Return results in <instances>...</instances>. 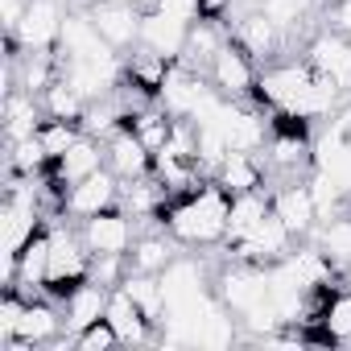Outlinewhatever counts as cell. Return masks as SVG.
<instances>
[{
    "mask_svg": "<svg viewBox=\"0 0 351 351\" xmlns=\"http://www.w3.org/2000/svg\"><path fill=\"white\" fill-rule=\"evenodd\" d=\"M339 83H330L326 75H318L314 66H273L265 79H261V95L273 104V108H281V112H289V116H298V120H318V116H326L330 108H335V99H339Z\"/></svg>",
    "mask_w": 351,
    "mask_h": 351,
    "instance_id": "obj_1",
    "label": "cell"
},
{
    "mask_svg": "<svg viewBox=\"0 0 351 351\" xmlns=\"http://www.w3.org/2000/svg\"><path fill=\"white\" fill-rule=\"evenodd\" d=\"M228 211H232V195L223 186H203L199 195H191L186 203L169 211V236L182 244L228 240Z\"/></svg>",
    "mask_w": 351,
    "mask_h": 351,
    "instance_id": "obj_2",
    "label": "cell"
},
{
    "mask_svg": "<svg viewBox=\"0 0 351 351\" xmlns=\"http://www.w3.org/2000/svg\"><path fill=\"white\" fill-rule=\"evenodd\" d=\"M157 95H161V108H165L173 120H195V116L219 95V87H215V83H203V75H195V71L173 66V71H165Z\"/></svg>",
    "mask_w": 351,
    "mask_h": 351,
    "instance_id": "obj_3",
    "label": "cell"
},
{
    "mask_svg": "<svg viewBox=\"0 0 351 351\" xmlns=\"http://www.w3.org/2000/svg\"><path fill=\"white\" fill-rule=\"evenodd\" d=\"M219 302L228 310H236L240 318H248L252 310L269 306L273 302V289H269V265H236L219 277Z\"/></svg>",
    "mask_w": 351,
    "mask_h": 351,
    "instance_id": "obj_4",
    "label": "cell"
},
{
    "mask_svg": "<svg viewBox=\"0 0 351 351\" xmlns=\"http://www.w3.org/2000/svg\"><path fill=\"white\" fill-rule=\"evenodd\" d=\"M58 54L66 62H112V46L108 38L95 29L91 13H66L62 34H58Z\"/></svg>",
    "mask_w": 351,
    "mask_h": 351,
    "instance_id": "obj_5",
    "label": "cell"
},
{
    "mask_svg": "<svg viewBox=\"0 0 351 351\" xmlns=\"http://www.w3.org/2000/svg\"><path fill=\"white\" fill-rule=\"evenodd\" d=\"M87 256H91V248L83 244V236H71L66 228L50 232V269H46V285H54V289L79 285V281L87 277Z\"/></svg>",
    "mask_w": 351,
    "mask_h": 351,
    "instance_id": "obj_6",
    "label": "cell"
},
{
    "mask_svg": "<svg viewBox=\"0 0 351 351\" xmlns=\"http://www.w3.org/2000/svg\"><path fill=\"white\" fill-rule=\"evenodd\" d=\"M87 13H91L95 29L108 38L112 50H124V46L141 42V21H145V13H136V0H95Z\"/></svg>",
    "mask_w": 351,
    "mask_h": 351,
    "instance_id": "obj_7",
    "label": "cell"
},
{
    "mask_svg": "<svg viewBox=\"0 0 351 351\" xmlns=\"http://www.w3.org/2000/svg\"><path fill=\"white\" fill-rule=\"evenodd\" d=\"M289 228L269 211L244 240H236V261L244 265H277L281 256H289Z\"/></svg>",
    "mask_w": 351,
    "mask_h": 351,
    "instance_id": "obj_8",
    "label": "cell"
},
{
    "mask_svg": "<svg viewBox=\"0 0 351 351\" xmlns=\"http://www.w3.org/2000/svg\"><path fill=\"white\" fill-rule=\"evenodd\" d=\"M62 21H66V13L58 0H29V9H25L13 38L21 50H50L62 34Z\"/></svg>",
    "mask_w": 351,
    "mask_h": 351,
    "instance_id": "obj_9",
    "label": "cell"
},
{
    "mask_svg": "<svg viewBox=\"0 0 351 351\" xmlns=\"http://www.w3.org/2000/svg\"><path fill=\"white\" fill-rule=\"evenodd\" d=\"M83 244L91 256H128L132 248V223L120 211H99L83 223Z\"/></svg>",
    "mask_w": 351,
    "mask_h": 351,
    "instance_id": "obj_10",
    "label": "cell"
},
{
    "mask_svg": "<svg viewBox=\"0 0 351 351\" xmlns=\"http://www.w3.org/2000/svg\"><path fill=\"white\" fill-rule=\"evenodd\" d=\"M116 199H120V182H116V173L95 169L91 178H83V182H75V186L66 191L62 207H66L71 215H79V219H91V215H99V211H112V203H116Z\"/></svg>",
    "mask_w": 351,
    "mask_h": 351,
    "instance_id": "obj_11",
    "label": "cell"
},
{
    "mask_svg": "<svg viewBox=\"0 0 351 351\" xmlns=\"http://www.w3.org/2000/svg\"><path fill=\"white\" fill-rule=\"evenodd\" d=\"M186 42H191V25L186 21L169 17V13H157V9L145 13V21H141V46L145 50H153L165 62H173V58L186 54Z\"/></svg>",
    "mask_w": 351,
    "mask_h": 351,
    "instance_id": "obj_12",
    "label": "cell"
},
{
    "mask_svg": "<svg viewBox=\"0 0 351 351\" xmlns=\"http://www.w3.org/2000/svg\"><path fill=\"white\" fill-rule=\"evenodd\" d=\"M273 215L289 228V236H310L318 228V207L310 199V186L306 182H285L277 195H273Z\"/></svg>",
    "mask_w": 351,
    "mask_h": 351,
    "instance_id": "obj_13",
    "label": "cell"
},
{
    "mask_svg": "<svg viewBox=\"0 0 351 351\" xmlns=\"http://www.w3.org/2000/svg\"><path fill=\"white\" fill-rule=\"evenodd\" d=\"M310 66L339 87H351V38L347 34H318L310 42Z\"/></svg>",
    "mask_w": 351,
    "mask_h": 351,
    "instance_id": "obj_14",
    "label": "cell"
},
{
    "mask_svg": "<svg viewBox=\"0 0 351 351\" xmlns=\"http://www.w3.org/2000/svg\"><path fill=\"white\" fill-rule=\"evenodd\" d=\"M58 330H62V318L46 302H25V314L17 322V335L5 347L9 351H34L42 343H58Z\"/></svg>",
    "mask_w": 351,
    "mask_h": 351,
    "instance_id": "obj_15",
    "label": "cell"
},
{
    "mask_svg": "<svg viewBox=\"0 0 351 351\" xmlns=\"http://www.w3.org/2000/svg\"><path fill=\"white\" fill-rule=\"evenodd\" d=\"M38 236V207L29 195H13L5 207V219H0V244H5V256H17L29 240Z\"/></svg>",
    "mask_w": 351,
    "mask_h": 351,
    "instance_id": "obj_16",
    "label": "cell"
},
{
    "mask_svg": "<svg viewBox=\"0 0 351 351\" xmlns=\"http://www.w3.org/2000/svg\"><path fill=\"white\" fill-rule=\"evenodd\" d=\"M108 298H112V289L99 285L95 277L71 285V289H66V326L79 335V330H87L91 322H99V318L108 314Z\"/></svg>",
    "mask_w": 351,
    "mask_h": 351,
    "instance_id": "obj_17",
    "label": "cell"
},
{
    "mask_svg": "<svg viewBox=\"0 0 351 351\" xmlns=\"http://www.w3.org/2000/svg\"><path fill=\"white\" fill-rule=\"evenodd\" d=\"M211 83L228 95V99H240L252 91V62L248 54H240L236 46H223L215 58H211Z\"/></svg>",
    "mask_w": 351,
    "mask_h": 351,
    "instance_id": "obj_18",
    "label": "cell"
},
{
    "mask_svg": "<svg viewBox=\"0 0 351 351\" xmlns=\"http://www.w3.org/2000/svg\"><path fill=\"white\" fill-rule=\"evenodd\" d=\"M310 153H314V165L326 169L330 178L343 186V195H351V141L330 124V128L318 136V145H314Z\"/></svg>",
    "mask_w": 351,
    "mask_h": 351,
    "instance_id": "obj_19",
    "label": "cell"
},
{
    "mask_svg": "<svg viewBox=\"0 0 351 351\" xmlns=\"http://www.w3.org/2000/svg\"><path fill=\"white\" fill-rule=\"evenodd\" d=\"M108 165H112V173L116 178H145V169H149V149H145V141L132 132V128H120V132H112V141H108Z\"/></svg>",
    "mask_w": 351,
    "mask_h": 351,
    "instance_id": "obj_20",
    "label": "cell"
},
{
    "mask_svg": "<svg viewBox=\"0 0 351 351\" xmlns=\"http://www.w3.org/2000/svg\"><path fill=\"white\" fill-rule=\"evenodd\" d=\"M112 326H116V335H120V343H145L149 339V318H145V310L128 298V289L124 285H116L112 289V298H108V314H104Z\"/></svg>",
    "mask_w": 351,
    "mask_h": 351,
    "instance_id": "obj_21",
    "label": "cell"
},
{
    "mask_svg": "<svg viewBox=\"0 0 351 351\" xmlns=\"http://www.w3.org/2000/svg\"><path fill=\"white\" fill-rule=\"evenodd\" d=\"M58 182H66V186H75V182H83V178H91V173L104 165V149L91 141V132H83L58 161Z\"/></svg>",
    "mask_w": 351,
    "mask_h": 351,
    "instance_id": "obj_22",
    "label": "cell"
},
{
    "mask_svg": "<svg viewBox=\"0 0 351 351\" xmlns=\"http://www.w3.org/2000/svg\"><path fill=\"white\" fill-rule=\"evenodd\" d=\"M215 173H219V186L228 195H244V191H256L261 186V161L252 153H244V149H232Z\"/></svg>",
    "mask_w": 351,
    "mask_h": 351,
    "instance_id": "obj_23",
    "label": "cell"
},
{
    "mask_svg": "<svg viewBox=\"0 0 351 351\" xmlns=\"http://www.w3.org/2000/svg\"><path fill=\"white\" fill-rule=\"evenodd\" d=\"M236 34H240V46H244L248 54H256V58H269V54L281 46V25H277V21H269L261 9H256V13H248V17L240 21V29H236Z\"/></svg>",
    "mask_w": 351,
    "mask_h": 351,
    "instance_id": "obj_24",
    "label": "cell"
},
{
    "mask_svg": "<svg viewBox=\"0 0 351 351\" xmlns=\"http://www.w3.org/2000/svg\"><path fill=\"white\" fill-rule=\"evenodd\" d=\"M46 269H50V236H34L17 252V285L13 289H38V285H46Z\"/></svg>",
    "mask_w": 351,
    "mask_h": 351,
    "instance_id": "obj_25",
    "label": "cell"
},
{
    "mask_svg": "<svg viewBox=\"0 0 351 351\" xmlns=\"http://www.w3.org/2000/svg\"><path fill=\"white\" fill-rule=\"evenodd\" d=\"M273 207L256 195V191H244V195H232V211H228V240L236 244V240H244L265 215H269Z\"/></svg>",
    "mask_w": 351,
    "mask_h": 351,
    "instance_id": "obj_26",
    "label": "cell"
},
{
    "mask_svg": "<svg viewBox=\"0 0 351 351\" xmlns=\"http://www.w3.org/2000/svg\"><path fill=\"white\" fill-rule=\"evenodd\" d=\"M318 248L335 269H351V215H330L318 228Z\"/></svg>",
    "mask_w": 351,
    "mask_h": 351,
    "instance_id": "obj_27",
    "label": "cell"
},
{
    "mask_svg": "<svg viewBox=\"0 0 351 351\" xmlns=\"http://www.w3.org/2000/svg\"><path fill=\"white\" fill-rule=\"evenodd\" d=\"M9 124H5V132H9V145H17V141H25V136H38V104H34V91H13L9 95Z\"/></svg>",
    "mask_w": 351,
    "mask_h": 351,
    "instance_id": "obj_28",
    "label": "cell"
},
{
    "mask_svg": "<svg viewBox=\"0 0 351 351\" xmlns=\"http://www.w3.org/2000/svg\"><path fill=\"white\" fill-rule=\"evenodd\" d=\"M169 261H173L169 240H165V236H145V240H132V252H128V273H161Z\"/></svg>",
    "mask_w": 351,
    "mask_h": 351,
    "instance_id": "obj_29",
    "label": "cell"
},
{
    "mask_svg": "<svg viewBox=\"0 0 351 351\" xmlns=\"http://www.w3.org/2000/svg\"><path fill=\"white\" fill-rule=\"evenodd\" d=\"M42 104H46V112H50V120H79L83 112H87V99L75 91V87H66L62 79H54L46 91H42Z\"/></svg>",
    "mask_w": 351,
    "mask_h": 351,
    "instance_id": "obj_30",
    "label": "cell"
},
{
    "mask_svg": "<svg viewBox=\"0 0 351 351\" xmlns=\"http://www.w3.org/2000/svg\"><path fill=\"white\" fill-rule=\"evenodd\" d=\"M306 186H310V199H314V207H318V219H330V215L339 211V203H343V186L330 178L326 169H314V178H310Z\"/></svg>",
    "mask_w": 351,
    "mask_h": 351,
    "instance_id": "obj_31",
    "label": "cell"
},
{
    "mask_svg": "<svg viewBox=\"0 0 351 351\" xmlns=\"http://www.w3.org/2000/svg\"><path fill=\"white\" fill-rule=\"evenodd\" d=\"M219 50H223V38H219V29H215L211 21H203V17H199V21L191 25V42H186V58H191V62H195V58H199V62H203V58L211 62V58H215Z\"/></svg>",
    "mask_w": 351,
    "mask_h": 351,
    "instance_id": "obj_32",
    "label": "cell"
},
{
    "mask_svg": "<svg viewBox=\"0 0 351 351\" xmlns=\"http://www.w3.org/2000/svg\"><path fill=\"white\" fill-rule=\"evenodd\" d=\"M169 128H173V120H165V116H157V112H141V116H132V132L145 141L149 153H161V149H165Z\"/></svg>",
    "mask_w": 351,
    "mask_h": 351,
    "instance_id": "obj_33",
    "label": "cell"
},
{
    "mask_svg": "<svg viewBox=\"0 0 351 351\" xmlns=\"http://www.w3.org/2000/svg\"><path fill=\"white\" fill-rule=\"evenodd\" d=\"M38 136H42V145H46V153H50V161H58L83 132L71 124V120H50V124H42L38 128Z\"/></svg>",
    "mask_w": 351,
    "mask_h": 351,
    "instance_id": "obj_34",
    "label": "cell"
},
{
    "mask_svg": "<svg viewBox=\"0 0 351 351\" xmlns=\"http://www.w3.org/2000/svg\"><path fill=\"white\" fill-rule=\"evenodd\" d=\"M322 326H326V335L339 339V343L351 339V293H339V298L326 302V310H322Z\"/></svg>",
    "mask_w": 351,
    "mask_h": 351,
    "instance_id": "obj_35",
    "label": "cell"
},
{
    "mask_svg": "<svg viewBox=\"0 0 351 351\" xmlns=\"http://www.w3.org/2000/svg\"><path fill=\"white\" fill-rule=\"evenodd\" d=\"M161 195H165V186H157V182H141V178H128V186H124V203H128L132 215H149V211H157Z\"/></svg>",
    "mask_w": 351,
    "mask_h": 351,
    "instance_id": "obj_36",
    "label": "cell"
},
{
    "mask_svg": "<svg viewBox=\"0 0 351 351\" xmlns=\"http://www.w3.org/2000/svg\"><path fill=\"white\" fill-rule=\"evenodd\" d=\"M310 5H314V0H261V13L269 21H277L281 29H289V25H298L310 13Z\"/></svg>",
    "mask_w": 351,
    "mask_h": 351,
    "instance_id": "obj_37",
    "label": "cell"
},
{
    "mask_svg": "<svg viewBox=\"0 0 351 351\" xmlns=\"http://www.w3.org/2000/svg\"><path fill=\"white\" fill-rule=\"evenodd\" d=\"M75 347L79 351H108V347H120V335H116V326L108 318H99V322H91L87 330L75 335Z\"/></svg>",
    "mask_w": 351,
    "mask_h": 351,
    "instance_id": "obj_38",
    "label": "cell"
},
{
    "mask_svg": "<svg viewBox=\"0 0 351 351\" xmlns=\"http://www.w3.org/2000/svg\"><path fill=\"white\" fill-rule=\"evenodd\" d=\"M46 161H50V153H46L42 136H25V141L13 145V165H17L21 173H38Z\"/></svg>",
    "mask_w": 351,
    "mask_h": 351,
    "instance_id": "obj_39",
    "label": "cell"
},
{
    "mask_svg": "<svg viewBox=\"0 0 351 351\" xmlns=\"http://www.w3.org/2000/svg\"><path fill=\"white\" fill-rule=\"evenodd\" d=\"M306 153H310V145L298 141V136H277V141L269 145V161H273L277 169H293V165H302Z\"/></svg>",
    "mask_w": 351,
    "mask_h": 351,
    "instance_id": "obj_40",
    "label": "cell"
},
{
    "mask_svg": "<svg viewBox=\"0 0 351 351\" xmlns=\"http://www.w3.org/2000/svg\"><path fill=\"white\" fill-rule=\"evenodd\" d=\"M21 314H25V302L17 298V289H9V293H5V302H0V343H9V339L17 335Z\"/></svg>",
    "mask_w": 351,
    "mask_h": 351,
    "instance_id": "obj_41",
    "label": "cell"
},
{
    "mask_svg": "<svg viewBox=\"0 0 351 351\" xmlns=\"http://www.w3.org/2000/svg\"><path fill=\"white\" fill-rule=\"evenodd\" d=\"M153 9L157 13H169V17H178V21H186V25H195L199 17H203V0H153Z\"/></svg>",
    "mask_w": 351,
    "mask_h": 351,
    "instance_id": "obj_42",
    "label": "cell"
},
{
    "mask_svg": "<svg viewBox=\"0 0 351 351\" xmlns=\"http://www.w3.org/2000/svg\"><path fill=\"white\" fill-rule=\"evenodd\" d=\"M120 265H124V256H95V269H91V277H95L99 285H120V281L128 277Z\"/></svg>",
    "mask_w": 351,
    "mask_h": 351,
    "instance_id": "obj_43",
    "label": "cell"
},
{
    "mask_svg": "<svg viewBox=\"0 0 351 351\" xmlns=\"http://www.w3.org/2000/svg\"><path fill=\"white\" fill-rule=\"evenodd\" d=\"M25 9H29V0H5V29H9V34H17Z\"/></svg>",
    "mask_w": 351,
    "mask_h": 351,
    "instance_id": "obj_44",
    "label": "cell"
},
{
    "mask_svg": "<svg viewBox=\"0 0 351 351\" xmlns=\"http://www.w3.org/2000/svg\"><path fill=\"white\" fill-rule=\"evenodd\" d=\"M335 21H339V29L351 38V0H343V5L335 9Z\"/></svg>",
    "mask_w": 351,
    "mask_h": 351,
    "instance_id": "obj_45",
    "label": "cell"
},
{
    "mask_svg": "<svg viewBox=\"0 0 351 351\" xmlns=\"http://www.w3.org/2000/svg\"><path fill=\"white\" fill-rule=\"evenodd\" d=\"M330 124H335V128H339V132H343V136L351 141V104H347V108H343V112H339V116H335Z\"/></svg>",
    "mask_w": 351,
    "mask_h": 351,
    "instance_id": "obj_46",
    "label": "cell"
},
{
    "mask_svg": "<svg viewBox=\"0 0 351 351\" xmlns=\"http://www.w3.org/2000/svg\"><path fill=\"white\" fill-rule=\"evenodd\" d=\"M203 5H211V9H219V5H223V0H203Z\"/></svg>",
    "mask_w": 351,
    "mask_h": 351,
    "instance_id": "obj_47",
    "label": "cell"
}]
</instances>
